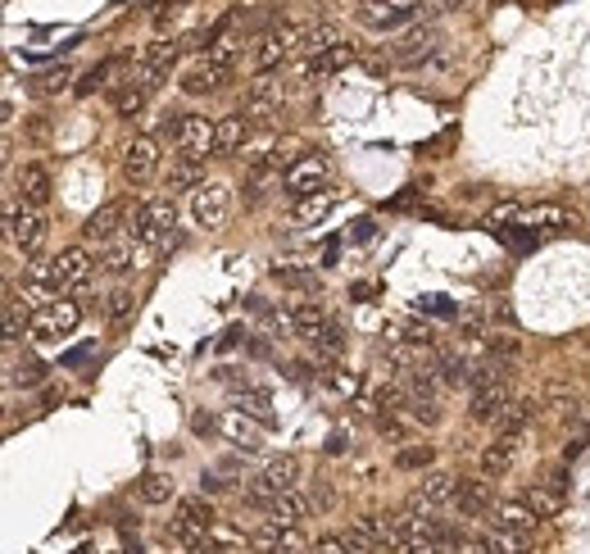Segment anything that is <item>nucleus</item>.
<instances>
[{
	"mask_svg": "<svg viewBox=\"0 0 590 554\" xmlns=\"http://www.w3.org/2000/svg\"><path fill=\"white\" fill-rule=\"evenodd\" d=\"M173 223H177V209L168 196H146L132 205V218H128V237L137 241L141 250L159 255V250L173 246Z\"/></svg>",
	"mask_w": 590,
	"mask_h": 554,
	"instance_id": "nucleus-1",
	"label": "nucleus"
},
{
	"mask_svg": "<svg viewBox=\"0 0 590 554\" xmlns=\"http://www.w3.org/2000/svg\"><path fill=\"white\" fill-rule=\"evenodd\" d=\"M491 228H504V223H518V228H531L536 237L541 232H568L581 223V214L572 205H554V200H541V205H504L486 218Z\"/></svg>",
	"mask_w": 590,
	"mask_h": 554,
	"instance_id": "nucleus-2",
	"label": "nucleus"
},
{
	"mask_svg": "<svg viewBox=\"0 0 590 554\" xmlns=\"http://www.w3.org/2000/svg\"><path fill=\"white\" fill-rule=\"evenodd\" d=\"M300 46H305V28H300V23H273V28H264L255 37L250 64H255V73H273V69H282L291 55H300Z\"/></svg>",
	"mask_w": 590,
	"mask_h": 554,
	"instance_id": "nucleus-3",
	"label": "nucleus"
},
{
	"mask_svg": "<svg viewBox=\"0 0 590 554\" xmlns=\"http://www.w3.org/2000/svg\"><path fill=\"white\" fill-rule=\"evenodd\" d=\"M164 132L173 137L177 155L187 159H205L218 150V119H205V114H177L173 123H164Z\"/></svg>",
	"mask_w": 590,
	"mask_h": 554,
	"instance_id": "nucleus-4",
	"label": "nucleus"
},
{
	"mask_svg": "<svg viewBox=\"0 0 590 554\" xmlns=\"http://www.w3.org/2000/svg\"><path fill=\"white\" fill-rule=\"evenodd\" d=\"M214 532V505H209L205 495H187V500H177V518H168L164 536L177 541L182 550H191L196 541Z\"/></svg>",
	"mask_w": 590,
	"mask_h": 554,
	"instance_id": "nucleus-5",
	"label": "nucleus"
},
{
	"mask_svg": "<svg viewBox=\"0 0 590 554\" xmlns=\"http://www.w3.org/2000/svg\"><path fill=\"white\" fill-rule=\"evenodd\" d=\"M327 178H332V164H327V155H318V150H305V155H300L291 169L282 173V191L291 200H305V196H314V191L332 187Z\"/></svg>",
	"mask_w": 590,
	"mask_h": 554,
	"instance_id": "nucleus-6",
	"label": "nucleus"
},
{
	"mask_svg": "<svg viewBox=\"0 0 590 554\" xmlns=\"http://www.w3.org/2000/svg\"><path fill=\"white\" fill-rule=\"evenodd\" d=\"M123 182L128 187H146V182L159 178V169H164V155H159V141L155 137H132L128 150H123Z\"/></svg>",
	"mask_w": 590,
	"mask_h": 554,
	"instance_id": "nucleus-7",
	"label": "nucleus"
},
{
	"mask_svg": "<svg viewBox=\"0 0 590 554\" xmlns=\"http://www.w3.org/2000/svg\"><path fill=\"white\" fill-rule=\"evenodd\" d=\"M5 237H10V246L19 250L23 259H32L41 246H46V218H41V209L10 205V218H5Z\"/></svg>",
	"mask_w": 590,
	"mask_h": 554,
	"instance_id": "nucleus-8",
	"label": "nucleus"
},
{
	"mask_svg": "<svg viewBox=\"0 0 590 554\" xmlns=\"http://www.w3.org/2000/svg\"><path fill=\"white\" fill-rule=\"evenodd\" d=\"M128 218H132V205H123V200H109V205H100L96 214L82 223V237L96 241L100 250L114 246V241L128 237Z\"/></svg>",
	"mask_w": 590,
	"mask_h": 554,
	"instance_id": "nucleus-9",
	"label": "nucleus"
},
{
	"mask_svg": "<svg viewBox=\"0 0 590 554\" xmlns=\"http://www.w3.org/2000/svg\"><path fill=\"white\" fill-rule=\"evenodd\" d=\"M282 105H286V87H282V78H273V73H259V78L246 87V119L250 123H277Z\"/></svg>",
	"mask_w": 590,
	"mask_h": 554,
	"instance_id": "nucleus-10",
	"label": "nucleus"
},
{
	"mask_svg": "<svg viewBox=\"0 0 590 554\" xmlns=\"http://www.w3.org/2000/svg\"><path fill=\"white\" fill-rule=\"evenodd\" d=\"M82 309L73 305L69 296L64 300H50V305H37V318H32V337L37 341H64L78 327Z\"/></svg>",
	"mask_w": 590,
	"mask_h": 554,
	"instance_id": "nucleus-11",
	"label": "nucleus"
},
{
	"mask_svg": "<svg viewBox=\"0 0 590 554\" xmlns=\"http://www.w3.org/2000/svg\"><path fill=\"white\" fill-rule=\"evenodd\" d=\"M227 209H232V196H227L223 182H205V187L191 191V218H196V228H205V232L223 228Z\"/></svg>",
	"mask_w": 590,
	"mask_h": 554,
	"instance_id": "nucleus-12",
	"label": "nucleus"
},
{
	"mask_svg": "<svg viewBox=\"0 0 590 554\" xmlns=\"http://www.w3.org/2000/svg\"><path fill=\"white\" fill-rule=\"evenodd\" d=\"M50 264H55V277H59V287H64V296H73V291H87L91 273H96V259H91L87 246L59 250V255H50Z\"/></svg>",
	"mask_w": 590,
	"mask_h": 554,
	"instance_id": "nucleus-13",
	"label": "nucleus"
},
{
	"mask_svg": "<svg viewBox=\"0 0 590 554\" xmlns=\"http://www.w3.org/2000/svg\"><path fill=\"white\" fill-rule=\"evenodd\" d=\"M177 41H150L146 50H141V60H137V73H132V82H141L146 91H155L159 87V78H164L168 69H173V60H177Z\"/></svg>",
	"mask_w": 590,
	"mask_h": 554,
	"instance_id": "nucleus-14",
	"label": "nucleus"
},
{
	"mask_svg": "<svg viewBox=\"0 0 590 554\" xmlns=\"http://www.w3.org/2000/svg\"><path fill=\"white\" fill-rule=\"evenodd\" d=\"M413 14H418V0H364V10H359V19H364V28H400V23H409Z\"/></svg>",
	"mask_w": 590,
	"mask_h": 554,
	"instance_id": "nucleus-15",
	"label": "nucleus"
},
{
	"mask_svg": "<svg viewBox=\"0 0 590 554\" xmlns=\"http://www.w3.org/2000/svg\"><path fill=\"white\" fill-rule=\"evenodd\" d=\"M227 82H232V69H223V64H214L209 55H200L196 64H191L187 73H182V87L191 91V96H214V91H223Z\"/></svg>",
	"mask_w": 590,
	"mask_h": 554,
	"instance_id": "nucleus-16",
	"label": "nucleus"
},
{
	"mask_svg": "<svg viewBox=\"0 0 590 554\" xmlns=\"http://www.w3.org/2000/svg\"><path fill=\"white\" fill-rule=\"evenodd\" d=\"M491 523L500 527V532H513V536H531L536 532V523H541V514L527 505V500H500V505L491 509Z\"/></svg>",
	"mask_w": 590,
	"mask_h": 554,
	"instance_id": "nucleus-17",
	"label": "nucleus"
},
{
	"mask_svg": "<svg viewBox=\"0 0 590 554\" xmlns=\"http://www.w3.org/2000/svg\"><path fill=\"white\" fill-rule=\"evenodd\" d=\"M14 191L23 196V205H28V209H41L50 196H55L50 169H46V164H23V169L14 173Z\"/></svg>",
	"mask_w": 590,
	"mask_h": 554,
	"instance_id": "nucleus-18",
	"label": "nucleus"
},
{
	"mask_svg": "<svg viewBox=\"0 0 590 554\" xmlns=\"http://www.w3.org/2000/svg\"><path fill=\"white\" fill-rule=\"evenodd\" d=\"M454 505L463 518H482L495 509V491L486 477H459V491H454Z\"/></svg>",
	"mask_w": 590,
	"mask_h": 554,
	"instance_id": "nucleus-19",
	"label": "nucleus"
},
{
	"mask_svg": "<svg viewBox=\"0 0 590 554\" xmlns=\"http://www.w3.org/2000/svg\"><path fill=\"white\" fill-rule=\"evenodd\" d=\"M454 491H459V477L454 473H427L418 495H413V509H423V514H436L441 505H454Z\"/></svg>",
	"mask_w": 590,
	"mask_h": 554,
	"instance_id": "nucleus-20",
	"label": "nucleus"
},
{
	"mask_svg": "<svg viewBox=\"0 0 590 554\" xmlns=\"http://www.w3.org/2000/svg\"><path fill=\"white\" fill-rule=\"evenodd\" d=\"M218 432H223L232 446H241V450H259V446H264V423H255V418L241 414V409H227V414L218 418Z\"/></svg>",
	"mask_w": 590,
	"mask_h": 554,
	"instance_id": "nucleus-21",
	"label": "nucleus"
},
{
	"mask_svg": "<svg viewBox=\"0 0 590 554\" xmlns=\"http://www.w3.org/2000/svg\"><path fill=\"white\" fill-rule=\"evenodd\" d=\"M522 455V436H495L491 446L477 455V464H482V477H504L513 464H518Z\"/></svg>",
	"mask_w": 590,
	"mask_h": 554,
	"instance_id": "nucleus-22",
	"label": "nucleus"
},
{
	"mask_svg": "<svg viewBox=\"0 0 590 554\" xmlns=\"http://www.w3.org/2000/svg\"><path fill=\"white\" fill-rule=\"evenodd\" d=\"M341 205V191L336 187H323V191H314V196H305V200H295V209H291V223L295 228H318L332 209Z\"/></svg>",
	"mask_w": 590,
	"mask_h": 554,
	"instance_id": "nucleus-23",
	"label": "nucleus"
},
{
	"mask_svg": "<svg viewBox=\"0 0 590 554\" xmlns=\"http://www.w3.org/2000/svg\"><path fill=\"white\" fill-rule=\"evenodd\" d=\"M509 405H513L509 386H477V391H472V418H477V423H500Z\"/></svg>",
	"mask_w": 590,
	"mask_h": 554,
	"instance_id": "nucleus-24",
	"label": "nucleus"
},
{
	"mask_svg": "<svg viewBox=\"0 0 590 554\" xmlns=\"http://www.w3.org/2000/svg\"><path fill=\"white\" fill-rule=\"evenodd\" d=\"M345 64H354V41H341V46H332L327 55L309 60V64H305V82H327V78H336Z\"/></svg>",
	"mask_w": 590,
	"mask_h": 554,
	"instance_id": "nucleus-25",
	"label": "nucleus"
},
{
	"mask_svg": "<svg viewBox=\"0 0 590 554\" xmlns=\"http://www.w3.org/2000/svg\"><path fill=\"white\" fill-rule=\"evenodd\" d=\"M305 514H309V500L300 491H286V495H277L273 505L264 509V518L273 527H300L305 523Z\"/></svg>",
	"mask_w": 590,
	"mask_h": 554,
	"instance_id": "nucleus-26",
	"label": "nucleus"
},
{
	"mask_svg": "<svg viewBox=\"0 0 590 554\" xmlns=\"http://www.w3.org/2000/svg\"><path fill=\"white\" fill-rule=\"evenodd\" d=\"M250 545H255V554H286L300 545V527H273L264 523L255 536H250Z\"/></svg>",
	"mask_w": 590,
	"mask_h": 554,
	"instance_id": "nucleus-27",
	"label": "nucleus"
},
{
	"mask_svg": "<svg viewBox=\"0 0 590 554\" xmlns=\"http://www.w3.org/2000/svg\"><path fill=\"white\" fill-rule=\"evenodd\" d=\"M32 318H37V314H32L28 296H19V291H14V287L5 291V341H10V346L23 337V327H28V332H32Z\"/></svg>",
	"mask_w": 590,
	"mask_h": 554,
	"instance_id": "nucleus-28",
	"label": "nucleus"
},
{
	"mask_svg": "<svg viewBox=\"0 0 590 554\" xmlns=\"http://www.w3.org/2000/svg\"><path fill=\"white\" fill-rule=\"evenodd\" d=\"M250 137V119H246V109H236V114H223L218 119V150L214 155H232V150H241Z\"/></svg>",
	"mask_w": 590,
	"mask_h": 554,
	"instance_id": "nucleus-29",
	"label": "nucleus"
},
{
	"mask_svg": "<svg viewBox=\"0 0 590 554\" xmlns=\"http://www.w3.org/2000/svg\"><path fill=\"white\" fill-rule=\"evenodd\" d=\"M327 309L318 305V300H300V305H291V323H295V337H305V341H314L318 332H323V323H327Z\"/></svg>",
	"mask_w": 590,
	"mask_h": 554,
	"instance_id": "nucleus-30",
	"label": "nucleus"
},
{
	"mask_svg": "<svg viewBox=\"0 0 590 554\" xmlns=\"http://www.w3.org/2000/svg\"><path fill=\"white\" fill-rule=\"evenodd\" d=\"M196 187H205V159L177 155L173 169H168V191H196Z\"/></svg>",
	"mask_w": 590,
	"mask_h": 554,
	"instance_id": "nucleus-31",
	"label": "nucleus"
},
{
	"mask_svg": "<svg viewBox=\"0 0 590 554\" xmlns=\"http://www.w3.org/2000/svg\"><path fill=\"white\" fill-rule=\"evenodd\" d=\"M341 28L336 23H314V28H305V46H300V55H305V64L309 60H318V55H327L332 46H341Z\"/></svg>",
	"mask_w": 590,
	"mask_h": 554,
	"instance_id": "nucleus-32",
	"label": "nucleus"
},
{
	"mask_svg": "<svg viewBox=\"0 0 590 554\" xmlns=\"http://www.w3.org/2000/svg\"><path fill=\"white\" fill-rule=\"evenodd\" d=\"M432 46H436V28L409 32V37L395 46V64H418V60H427V55H432Z\"/></svg>",
	"mask_w": 590,
	"mask_h": 554,
	"instance_id": "nucleus-33",
	"label": "nucleus"
},
{
	"mask_svg": "<svg viewBox=\"0 0 590 554\" xmlns=\"http://www.w3.org/2000/svg\"><path fill=\"white\" fill-rule=\"evenodd\" d=\"M146 96H150V91L141 87V82H132V78H123V82H118V91H114V109H118V119H137L141 109H146Z\"/></svg>",
	"mask_w": 590,
	"mask_h": 554,
	"instance_id": "nucleus-34",
	"label": "nucleus"
},
{
	"mask_svg": "<svg viewBox=\"0 0 590 554\" xmlns=\"http://www.w3.org/2000/svg\"><path fill=\"white\" fill-rule=\"evenodd\" d=\"M236 409H241V414H250L255 423L273 427V400H268V391H264V386H246V391L236 396Z\"/></svg>",
	"mask_w": 590,
	"mask_h": 554,
	"instance_id": "nucleus-35",
	"label": "nucleus"
},
{
	"mask_svg": "<svg viewBox=\"0 0 590 554\" xmlns=\"http://www.w3.org/2000/svg\"><path fill=\"white\" fill-rule=\"evenodd\" d=\"M531 423H536V405H531V400H513V405L504 409V418L495 423V432L500 436H522Z\"/></svg>",
	"mask_w": 590,
	"mask_h": 554,
	"instance_id": "nucleus-36",
	"label": "nucleus"
},
{
	"mask_svg": "<svg viewBox=\"0 0 590 554\" xmlns=\"http://www.w3.org/2000/svg\"><path fill=\"white\" fill-rule=\"evenodd\" d=\"M137 495L146 500V505H168V500L177 495V486H173V477L168 473H146L137 482Z\"/></svg>",
	"mask_w": 590,
	"mask_h": 554,
	"instance_id": "nucleus-37",
	"label": "nucleus"
},
{
	"mask_svg": "<svg viewBox=\"0 0 590 554\" xmlns=\"http://www.w3.org/2000/svg\"><path fill=\"white\" fill-rule=\"evenodd\" d=\"M309 346L318 350V355H327V359H336L345 350V332H341V323H336V318H327L323 323V332H318L314 341H309Z\"/></svg>",
	"mask_w": 590,
	"mask_h": 554,
	"instance_id": "nucleus-38",
	"label": "nucleus"
},
{
	"mask_svg": "<svg viewBox=\"0 0 590 554\" xmlns=\"http://www.w3.org/2000/svg\"><path fill=\"white\" fill-rule=\"evenodd\" d=\"M522 500H527V505L536 509L541 518L559 514V505H563V495H559V491H550V486H527V491H522Z\"/></svg>",
	"mask_w": 590,
	"mask_h": 554,
	"instance_id": "nucleus-39",
	"label": "nucleus"
},
{
	"mask_svg": "<svg viewBox=\"0 0 590 554\" xmlns=\"http://www.w3.org/2000/svg\"><path fill=\"white\" fill-rule=\"evenodd\" d=\"M132 246H137L132 237L105 246V259H100V268H105V273H128V268H132Z\"/></svg>",
	"mask_w": 590,
	"mask_h": 554,
	"instance_id": "nucleus-40",
	"label": "nucleus"
},
{
	"mask_svg": "<svg viewBox=\"0 0 590 554\" xmlns=\"http://www.w3.org/2000/svg\"><path fill=\"white\" fill-rule=\"evenodd\" d=\"M482 341H486V350H491V355H500V359H518V355H522V341L513 337L509 327H500V332L491 327V332H486Z\"/></svg>",
	"mask_w": 590,
	"mask_h": 554,
	"instance_id": "nucleus-41",
	"label": "nucleus"
},
{
	"mask_svg": "<svg viewBox=\"0 0 590 554\" xmlns=\"http://www.w3.org/2000/svg\"><path fill=\"white\" fill-rule=\"evenodd\" d=\"M123 69L118 60H105V64H96V69H87L82 73V82H78V96H91V91H100V87H109V78Z\"/></svg>",
	"mask_w": 590,
	"mask_h": 554,
	"instance_id": "nucleus-42",
	"label": "nucleus"
},
{
	"mask_svg": "<svg viewBox=\"0 0 590 554\" xmlns=\"http://www.w3.org/2000/svg\"><path fill=\"white\" fill-rule=\"evenodd\" d=\"M10 382H19V386H37L41 377H46V364H41V359H32V355H23V364H14L10 359Z\"/></svg>",
	"mask_w": 590,
	"mask_h": 554,
	"instance_id": "nucleus-43",
	"label": "nucleus"
},
{
	"mask_svg": "<svg viewBox=\"0 0 590 554\" xmlns=\"http://www.w3.org/2000/svg\"><path fill=\"white\" fill-rule=\"evenodd\" d=\"M69 78H73V73L59 64V69H46V73H41V78L32 82V91H37V96H55V91L69 87Z\"/></svg>",
	"mask_w": 590,
	"mask_h": 554,
	"instance_id": "nucleus-44",
	"label": "nucleus"
},
{
	"mask_svg": "<svg viewBox=\"0 0 590 554\" xmlns=\"http://www.w3.org/2000/svg\"><path fill=\"white\" fill-rule=\"evenodd\" d=\"M454 554H495L491 532H486V536H477V532H459V541H454Z\"/></svg>",
	"mask_w": 590,
	"mask_h": 554,
	"instance_id": "nucleus-45",
	"label": "nucleus"
},
{
	"mask_svg": "<svg viewBox=\"0 0 590 554\" xmlns=\"http://www.w3.org/2000/svg\"><path fill=\"white\" fill-rule=\"evenodd\" d=\"M404 414H409L413 423H423V427L441 423V409H436V400H409V405H404Z\"/></svg>",
	"mask_w": 590,
	"mask_h": 554,
	"instance_id": "nucleus-46",
	"label": "nucleus"
},
{
	"mask_svg": "<svg viewBox=\"0 0 590 554\" xmlns=\"http://www.w3.org/2000/svg\"><path fill=\"white\" fill-rule=\"evenodd\" d=\"M432 459H436L432 446H404L400 455H395V464H400V468H427Z\"/></svg>",
	"mask_w": 590,
	"mask_h": 554,
	"instance_id": "nucleus-47",
	"label": "nucleus"
},
{
	"mask_svg": "<svg viewBox=\"0 0 590 554\" xmlns=\"http://www.w3.org/2000/svg\"><path fill=\"white\" fill-rule=\"evenodd\" d=\"M273 277L282 287H305V291H318V277L314 273H300V268H273Z\"/></svg>",
	"mask_w": 590,
	"mask_h": 554,
	"instance_id": "nucleus-48",
	"label": "nucleus"
},
{
	"mask_svg": "<svg viewBox=\"0 0 590 554\" xmlns=\"http://www.w3.org/2000/svg\"><path fill=\"white\" fill-rule=\"evenodd\" d=\"M314 554H354V550L345 545V536H323V541L314 545Z\"/></svg>",
	"mask_w": 590,
	"mask_h": 554,
	"instance_id": "nucleus-49",
	"label": "nucleus"
},
{
	"mask_svg": "<svg viewBox=\"0 0 590 554\" xmlns=\"http://www.w3.org/2000/svg\"><path fill=\"white\" fill-rule=\"evenodd\" d=\"M128 309H132V291H114L109 296V314L114 318H128Z\"/></svg>",
	"mask_w": 590,
	"mask_h": 554,
	"instance_id": "nucleus-50",
	"label": "nucleus"
},
{
	"mask_svg": "<svg viewBox=\"0 0 590 554\" xmlns=\"http://www.w3.org/2000/svg\"><path fill=\"white\" fill-rule=\"evenodd\" d=\"M491 318L509 327V323H513V305H509V300H491Z\"/></svg>",
	"mask_w": 590,
	"mask_h": 554,
	"instance_id": "nucleus-51",
	"label": "nucleus"
},
{
	"mask_svg": "<svg viewBox=\"0 0 590 554\" xmlns=\"http://www.w3.org/2000/svg\"><path fill=\"white\" fill-rule=\"evenodd\" d=\"M191 427H196L200 436H209V432H218V418L214 414H196V418H191Z\"/></svg>",
	"mask_w": 590,
	"mask_h": 554,
	"instance_id": "nucleus-52",
	"label": "nucleus"
},
{
	"mask_svg": "<svg viewBox=\"0 0 590 554\" xmlns=\"http://www.w3.org/2000/svg\"><path fill=\"white\" fill-rule=\"evenodd\" d=\"M377 427H382V436H395V441H400V436H404V423H400V418H395V414H386Z\"/></svg>",
	"mask_w": 590,
	"mask_h": 554,
	"instance_id": "nucleus-53",
	"label": "nucleus"
},
{
	"mask_svg": "<svg viewBox=\"0 0 590 554\" xmlns=\"http://www.w3.org/2000/svg\"><path fill=\"white\" fill-rule=\"evenodd\" d=\"M545 486L563 495V486H568V473H563V468H550V473H545Z\"/></svg>",
	"mask_w": 590,
	"mask_h": 554,
	"instance_id": "nucleus-54",
	"label": "nucleus"
},
{
	"mask_svg": "<svg viewBox=\"0 0 590 554\" xmlns=\"http://www.w3.org/2000/svg\"><path fill=\"white\" fill-rule=\"evenodd\" d=\"M223 477H205V482H200V491H209V495H218V491H223Z\"/></svg>",
	"mask_w": 590,
	"mask_h": 554,
	"instance_id": "nucleus-55",
	"label": "nucleus"
},
{
	"mask_svg": "<svg viewBox=\"0 0 590 554\" xmlns=\"http://www.w3.org/2000/svg\"><path fill=\"white\" fill-rule=\"evenodd\" d=\"M427 309H436V314H450V305H445V296H427Z\"/></svg>",
	"mask_w": 590,
	"mask_h": 554,
	"instance_id": "nucleus-56",
	"label": "nucleus"
},
{
	"mask_svg": "<svg viewBox=\"0 0 590 554\" xmlns=\"http://www.w3.org/2000/svg\"><path fill=\"white\" fill-rule=\"evenodd\" d=\"M445 5H463V0H445Z\"/></svg>",
	"mask_w": 590,
	"mask_h": 554,
	"instance_id": "nucleus-57",
	"label": "nucleus"
}]
</instances>
